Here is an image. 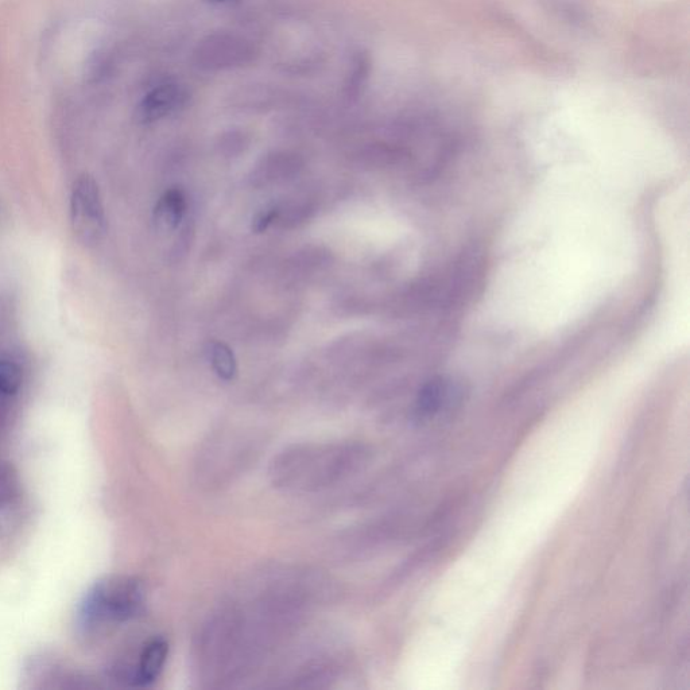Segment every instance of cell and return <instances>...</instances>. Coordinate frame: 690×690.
Wrapping results in <instances>:
<instances>
[{"mask_svg": "<svg viewBox=\"0 0 690 690\" xmlns=\"http://www.w3.org/2000/svg\"><path fill=\"white\" fill-rule=\"evenodd\" d=\"M186 211V197L178 188L169 189L158 200L154 209V220L162 231L176 230Z\"/></svg>", "mask_w": 690, "mask_h": 690, "instance_id": "7", "label": "cell"}, {"mask_svg": "<svg viewBox=\"0 0 690 690\" xmlns=\"http://www.w3.org/2000/svg\"><path fill=\"white\" fill-rule=\"evenodd\" d=\"M21 386V368L9 360H0V394L13 395Z\"/></svg>", "mask_w": 690, "mask_h": 690, "instance_id": "9", "label": "cell"}, {"mask_svg": "<svg viewBox=\"0 0 690 690\" xmlns=\"http://www.w3.org/2000/svg\"><path fill=\"white\" fill-rule=\"evenodd\" d=\"M208 358L211 360L213 370L224 381H232L236 376V359L234 352L222 341H212L208 344Z\"/></svg>", "mask_w": 690, "mask_h": 690, "instance_id": "8", "label": "cell"}, {"mask_svg": "<svg viewBox=\"0 0 690 690\" xmlns=\"http://www.w3.org/2000/svg\"><path fill=\"white\" fill-rule=\"evenodd\" d=\"M145 606V589L134 579L102 581L89 592L83 604L85 626L104 620H127L141 614Z\"/></svg>", "mask_w": 690, "mask_h": 690, "instance_id": "1", "label": "cell"}, {"mask_svg": "<svg viewBox=\"0 0 690 690\" xmlns=\"http://www.w3.org/2000/svg\"><path fill=\"white\" fill-rule=\"evenodd\" d=\"M189 95L177 83H164L151 89L138 108V119L142 123H153L176 114L188 103Z\"/></svg>", "mask_w": 690, "mask_h": 690, "instance_id": "4", "label": "cell"}, {"mask_svg": "<svg viewBox=\"0 0 690 690\" xmlns=\"http://www.w3.org/2000/svg\"><path fill=\"white\" fill-rule=\"evenodd\" d=\"M275 217H277V209H262V211L258 212L257 216L254 217L253 230L258 232V234L259 232L266 231L270 224L274 222Z\"/></svg>", "mask_w": 690, "mask_h": 690, "instance_id": "10", "label": "cell"}, {"mask_svg": "<svg viewBox=\"0 0 690 690\" xmlns=\"http://www.w3.org/2000/svg\"><path fill=\"white\" fill-rule=\"evenodd\" d=\"M209 3H213V5H226V3L232 2V0H208Z\"/></svg>", "mask_w": 690, "mask_h": 690, "instance_id": "11", "label": "cell"}, {"mask_svg": "<svg viewBox=\"0 0 690 690\" xmlns=\"http://www.w3.org/2000/svg\"><path fill=\"white\" fill-rule=\"evenodd\" d=\"M71 223L84 246L99 243L106 230V217L98 182L89 174L77 178L71 196Z\"/></svg>", "mask_w": 690, "mask_h": 690, "instance_id": "2", "label": "cell"}, {"mask_svg": "<svg viewBox=\"0 0 690 690\" xmlns=\"http://www.w3.org/2000/svg\"><path fill=\"white\" fill-rule=\"evenodd\" d=\"M254 46L235 33H212L199 42L195 50L197 67L207 72L228 71L250 64Z\"/></svg>", "mask_w": 690, "mask_h": 690, "instance_id": "3", "label": "cell"}, {"mask_svg": "<svg viewBox=\"0 0 690 690\" xmlns=\"http://www.w3.org/2000/svg\"><path fill=\"white\" fill-rule=\"evenodd\" d=\"M457 399L456 387L444 379L429 382L420 391L417 399L416 413L422 421L433 420L448 412Z\"/></svg>", "mask_w": 690, "mask_h": 690, "instance_id": "5", "label": "cell"}, {"mask_svg": "<svg viewBox=\"0 0 690 690\" xmlns=\"http://www.w3.org/2000/svg\"><path fill=\"white\" fill-rule=\"evenodd\" d=\"M169 645L164 638H155L143 649L134 681L138 685H150L160 677L168 660Z\"/></svg>", "mask_w": 690, "mask_h": 690, "instance_id": "6", "label": "cell"}]
</instances>
